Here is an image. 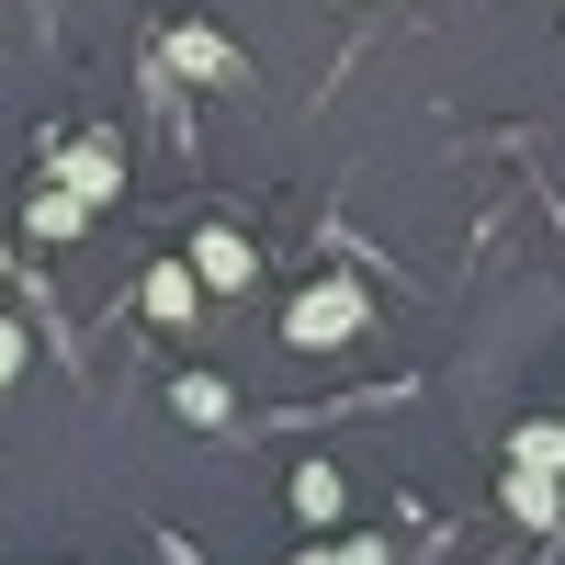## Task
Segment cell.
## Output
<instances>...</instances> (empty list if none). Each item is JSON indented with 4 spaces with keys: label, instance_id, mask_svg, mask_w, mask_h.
<instances>
[{
    "label": "cell",
    "instance_id": "6da1fadb",
    "mask_svg": "<svg viewBox=\"0 0 565 565\" xmlns=\"http://www.w3.org/2000/svg\"><path fill=\"white\" fill-rule=\"evenodd\" d=\"M362 317H373V295L351 271H328V282H306V295L282 306V351H340V340H362Z\"/></svg>",
    "mask_w": 565,
    "mask_h": 565
},
{
    "label": "cell",
    "instance_id": "7a4b0ae2",
    "mask_svg": "<svg viewBox=\"0 0 565 565\" xmlns=\"http://www.w3.org/2000/svg\"><path fill=\"white\" fill-rule=\"evenodd\" d=\"M181 271H193L204 295H238V282L260 271V249L238 238V226H193V249H181Z\"/></svg>",
    "mask_w": 565,
    "mask_h": 565
},
{
    "label": "cell",
    "instance_id": "3957f363",
    "mask_svg": "<svg viewBox=\"0 0 565 565\" xmlns=\"http://www.w3.org/2000/svg\"><path fill=\"white\" fill-rule=\"evenodd\" d=\"M57 181H68V193H79L90 215H103V204L125 193V159L103 148V136H79V148H57Z\"/></svg>",
    "mask_w": 565,
    "mask_h": 565
},
{
    "label": "cell",
    "instance_id": "277c9868",
    "mask_svg": "<svg viewBox=\"0 0 565 565\" xmlns=\"http://www.w3.org/2000/svg\"><path fill=\"white\" fill-rule=\"evenodd\" d=\"M509 521H521V532H565V476H532V463H509Z\"/></svg>",
    "mask_w": 565,
    "mask_h": 565
},
{
    "label": "cell",
    "instance_id": "5b68a950",
    "mask_svg": "<svg viewBox=\"0 0 565 565\" xmlns=\"http://www.w3.org/2000/svg\"><path fill=\"white\" fill-rule=\"evenodd\" d=\"M159 57H170L181 79H238V45H226V34H204V23H181V34L159 45Z\"/></svg>",
    "mask_w": 565,
    "mask_h": 565
},
{
    "label": "cell",
    "instance_id": "8992f818",
    "mask_svg": "<svg viewBox=\"0 0 565 565\" xmlns=\"http://www.w3.org/2000/svg\"><path fill=\"white\" fill-rule=\"evenodd\" d=\"M226 407H238V396H226V373H181V385H170V418H181V430H226Z\"/></svg>",
    "mask_w": 565,
    "mask_h": 565
},
{
    "label": "cell",
    "instance_id": "52a82bcc",
    "mask_svg": "<svg viewBox=\"0 0 565 565\" xmlns=\"http://www.w3.org/2000/svg\"><path fill=\"white\" fill-rule=\"evenodd\" d=\"M23 226H34V238H45V249H68V238H79V226H90V204L68 193V181H45V193L23 204Z\"/></svg>",
    "mask_w": 565,
    "mask_h": 565
},
{
    "label": "cell",
    "instance_id": "ba28073f",
    "mask_svg": "<svg viewBox=\"0 0 565 565\" xmlns=\"http://www.w3.org/2000/svg\"><path fill=\"white\" fill-rule=\"evenodd\" d=\"M136 306H148L159 328H181V317H204V282L181 271V260H159V271H148V295H136Z\"/></svg>",
    "mask_w": 565,
    "mask_h": 565
},
{
    "label": "cell",
    "instance_id": "9c48e42d",
    "mask_svg": "<svg viewBox=\"0 0 565 565\" xmlns=\"http://www.w3.org/2000/svg\"><path fill=\"white\" fill-rule=\"evenodd\" d=\"M509 463H532V476H565V418H521V430H509Z\"/></svg>",
    "mask_w": 565,
    "mask_h": 565
},
{
    "label": "cell",
    "instance_id": "30bf717a",
    "mask_svg": "<svg viewBox=\"0 0 565 565\" xmlns=\"http://www.w3.org/2000/svg\"><path fill=\"white\" fill-rule=\"evenodd\" d=\"M295 509L306 521H340V463H295Z\"/></svg>",
    "mask_w": 565,
    "mask_h": 565
},
{
    "label": "cell",
    "instance_id": "8fae6325",
    "mask_svg": "<svg viewBox=\"0 0 565 565\" xmlns=\"http://www.w3.org/2000/svg\"><path fill=\"white\" fill-rule=\"evenodd\" d=\"M295 565H385V543H373V532H351V543H306Z\"/></svg>",
    "mask_w": 565,
    "mask_h": 565
},
{
    "label": "cell",
    "instance_id": "7c38bea8",
    "mask_svg": "<svg viewBox=\"0 0 565 565\" xmlns=\"http://www.w3.org/2000/svg\"><path fill=\"white\" fill-rule=\"evenodd\" d=\"M23 362H34V340H23V317H0V385H23Z\"/></svg>",
    "mask_w": 565,
    "mask_h": 565
},
{
    "label": "cell",
    "instance_id": "4fadbf2b",
    "mask_svg": "<svg viewBox=\"0 0 565 565\" xmlns=\"http://www.w3.org/2000/svg\"><path fill=\"white\" fill-rule=\"evenodd\" d=\"M0 271H12V238H0Z\"/></svg>",
    "mask_w": 565,
    "mask_h": 565
}]
</instances>
